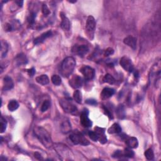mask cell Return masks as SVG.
Returning <instances> with one entry per match:
<instances>
[{"instance_id":"obj_1","label":"cell","mask_w":161,"mask_h":161,"mask_svg":"<svg viewBox=\"0 0 161 161\" xmlns=\"http://www.w3.org/2000/svg\"><path fill=\"white\" fill-rule=\"evenodd\" d=\"M34 133L36 137L45 147L50 149L53 146V142L50 134L42 127L37 126L34 128Z\"/></svg>"},{"instance_id":"obj_2","label":"cell","mask_w":161,"mask_h":161,"mask_svg":"<svg viewBox=\"0 0 161 161\" xmlns=\"http://www.w3.org/2000/svg\"><path fill=\"white\" fill-rule=\"evenodd\" d=\"M76 62L74 58L72 57H67L64 59L61 66V74L62 76L68 78L73 72Z\"/></svg>"},{"instance_id":"obj_3","label":"cell","mask_w":161,"mask_h":161,"mask_svg":"<svg viewBox=\"0 0 161 161\" xmlns=\"http://www.w3.org/2000/svg\"><path fill=\"white\" fill-rule=\"evenodd\" d=\"M69 138L75 145H82V146H86L89 144V142L84 137L81 133L78 131L72 133L69 136Z\"/></svg>"},{"instance_id":"obj_4","label":"cell","mask_w":161,"mask_h":161,"mask_svg":"<svg viewBox=\"0 0 161 161\" xmlns=\"http://www.w3.org/2000/svg\"><path fill=\"white\" fill-rule=\"evenodd\" d=\"M60 105L64 111L67 113L74 114L78 111L77 107L73 104L71 100L69 98H66L60 100Z\"/></svg>"},{"instance_id":"obj_5","label":"cell","mask_w":161,"mask_h":161,"mask_svg":"<svg viewBox=\"0 0 161 161\" xmlns=\"http://www.w3.org/2000/svg\"><path fill=\"white\" fill-rule=\"evenodd\" d=\"M96 28V21L93 16H89L86 21V30L87 34L89 36H92L93 38L94 32Z\"/></svg>"},{"instance_id":"obj_6","label":"cell","mask_w":161,"mask_h":161,"mask_svg":"<svg viewBox=\"0 0 161 161\" xmlns=\"http://www.w3.org/2000/svg\"><path fill=\"white\" fill-rule=\"evenodd\" d=\"M88 115V110L87 109H84L81 112V114L80 115V124L85 128L91 127V126L93 125V122L89 119Z\"/></svg>"},{"instance_id":"obj_7","label":"cell","mask_w":161,"mask_h":161,"mask_svg":"<svg viewBox=\"0 0 161 161\" xmlns=\"http://www.w3.org/2000/svg\"><path fill=\"white\" fill-rule=\"evenodd\" d=\"M80 72L83 74L85 79L88 80H92L95 76L94 69L90 66H84L80 69Z\"/></svg>"},{"instance_id":"obj_8","label":"cell","mask_w":161,"mask_h":161,"mask_svg":"<svg viewBox=\"0 0 161 161\" xmlns=\"http://www.w3.org/2000/svg\"><path fill=\"white\" fill-rule=\"evenodd\" d=\"M89 47L86 45H75L72 48V52L80 57H83L89 52Z\"/></svg>"},{"instance_id":"obj_9","label":"cell","mask_w":161,"mask_h":161,"mask_svg":"<svg viewBox=\"0 0 161 161\" xmlns=\"http://www.w3.org/2000/svg\"><path fill=\"white\" fill-rule=\"evenodd\" d=\"M120 64L121 66L127 72H133L134 66L130 59H129L126 56L123 57L120 61Z\"/></svg>"},{"instance_id":"obj_10","label":"cell","mask_w":161,"mask_h":161,"mask_svg":"<svg viewBox=\"0 0 161 161\" xmlns=\"http://www.w3.org/2000/svg\"><path fill=\"white\" fill-rule=\"evenodd\" d=\"M83 83V80L82 78L78 76V75H74L69 80V84L71 85L72 88L74 89H78L81 87Z\"/></svg>"},{"instance_id":"obj_11","label":"cell","mask_w":161,"mask_h":161,"mask_svg":"<svg viewBox=\"0 0 161 161\" xmlns=\"http://www.w3.org/2000/svg\"><path fill=\"white\" fill-rule=\"evenodd\" d=\"M94 131L98 136V141L102 144H105L107 142V138L105 135V129L103 128L96 127L94 128Z\"/></svg>"},{"instance_id":"obj_12","label":"cell","mask_w":161,"mask_h":161,"mask_svg":"<svg viewBox=\"0 0 161 161\" xmlns=\"http://www.w3.org/2000/svg\"><path fill=\"white\" fill-rule=\"evenodd\" d=\"M60 17L61 18V28L66 31H68L70 30L71 27V23L70 21L68 19V18L66 17V15L63 12L60 13Z\"/></svg>"},{"instance_id":"obj_13","label":"cell","mask_w":161,"mask_h":161,"mask_svg":"<svg viewBox=\"0 0 161 161\" xmlns=\"http://www.w3.org/2000/svg\"><path fill=\"white\" fill-rule=\"evenodd\" d=\"M52 35V32L51 30H49L45 33L42 34L41 35H40L39 37H37L36 39H35L34 41V44L35 45H39L40 44H42V43L44 42L47 39L49 38Z\"/></svg>"},{"instance_id":"obj_14","label":"cell","mask_w":161,"mask_h":161,"mask_svg":"<svg viewBox=\"0 0 161 161\" xmlns=\"http://www.w3.org/2000/svg\"><path fill=\"white\" fill-rule=\"evenodd\" d=\"M123 43L132 49L135 50L137 48V39L132 36H128L123 40Z\"/></svg>"},{"instance_id":"obj_15","label":"cell","mask_w":161,"mask_h":161,"mask_svg":"<svg viewBox=\"0 0 161 161\" xmlns=\"http://www.w3.org/2000/svg\"><path fill=\"white\" fill-rule=\"evenodd\" d=\"M125 143L127 146L131 149H137L138 146V141L135 137H125Z\"/></svg>"},{"instance_id":"obj_16","label":"cell","mask_w":161,"mask_h":161,"mask_svg":"<svg viewBox=\"0 0 161 161\" xmlns=\"http://www.w3.org/2000/svg\"><path fill=\"white\" fill-rule=\"evenodd\" d=\"M115 89L110 88H105L102 91L101 93V98L102 100H107L115 94Z\"/></svg>"},{"instance_id":"obj_17","label":"cell","mask_w":161,"mask_h":161,"mask_svg":"<svg viewBox=\"0 0 161 161\" xmlns=\"http://www.w3.org/2000/svg\"><path fill=\"white\" fill-rule=\"evenodd\" d=\"M14 87V83L12 79L9 76H6L3 79V87L4 91H8L12 89Z\"/></svg>"},{"instance_id":"obj_18","label":"cell","mask_w":161,"mask_h":161,"mask_svg":"<svg viewBox=\"0 0 161 161\" xmlns=\"http://www.w3.org/2000/svg\"><path fill=\"white\" fill-rule=\"evenodd\" d=\"M61 130L64 134H67L71 131V124L69 120H64L61 123Z\"/></svg>"},{"instance_id":"obj_19","label":"cell","mask_w":161,"mask_h":161,"mask_svg":"<svg viewBox=\"0 0 161 161\" xmlns=\"http://www.w3.org/2000/svg\"><path fill=\"white\" fill-rule=\"evenodd\" d=\"M116 114L118 119L120 120L124 119L126 116L124 106L123 105H119L116 108Z\"/></svg>"},{"instance_id":"obj_20","label":"cell","mask_w":161,"mask_h":161,"mask_svg":"<svg viewBox=\"0 0 161 161\" xmlns=\"http://www.w3.org/2000/svg\"><path fill=\"white\" fill-rule=\"evenodd\" d=\"M16 62L18 66H21V65H25L28 63V59L25 55L23 53H20L18 54L17 57L15 59Z\"/></svg>"},{"instance_id":"obj_21","label":"cell","mask_w":161,"mask_h":161,"mask_svg":"<svg viewBox=\"0 0 161 161\" xmlns=\"http://www.w3.org/2000/svg\"><path fill=\"white\" fill-rule=\"evenodd\" d=\"M36 81L41 85H47L49 83V78L47 75L43 74L36 78Z\"/></svg>"},{"instance_id":"obj_22","label":"cell","mask_w":161,"mask_h":161,"mask_svg":"<svg viewBox=\"0 0 161 161\" xmlns=\"http://www.w3.org/2000/svg\"><path fill=\"white\" fill-rule=\"evenodd\" d=\"M121 130L122 129L119 124H118V123H114V124L112 125V126H111L110 128H109L108 132L110 134L119 133L121 132Z\"/></svg>"},{"instance_id":"obj_23","label":"cell","mask_w":161,"mask_h":161,"mask_svg":"<svg viewBox=\"0 0 161 161\" xmlns=\"http://www.w3.org/2000/svg\"><path fill=\"white\" fill-rule=\"evenodd\" d=\"M19 107V103L16 100H12L10 101L8 104V109L10 111H14L17 110Z\"/></svg>"},{"instance_id":"obj_24","label":"cell","mask_w":161,"mask_h":161,"mask_svg":"<svg viewBox=\"0 0 161 161\" xmlns=\"http://www.w3.org/2000/svg\"><path fill=\"white\" fill-rule=\"evenodd\" d=\"M1 57L3 58L5 56H6L7 53L8 52V45L7 44V43L6 42H4L3 40L1 41Z\"/></svg>"},{"instance_id":"obj_25","label":"cell","mask_w":161,"mask_h":161,"mask_svg":"<svg viewBox=\"0 0 161 161\" xmlns=\"http://www.w3.org/2000/svg\"><path fill=\"white\" fill-rule=\"evenodd\" d=\"M73 98L79 104L81 103L82 100H83L82 94H81V93L80 92L79 90H76L74 91L73 94Z\"/></svg>"},{"instance_id":"obj_26","label":"cell","mask_w":161,"mask_h":161,"mask_svg":"<svg viewBox=\"0 0 161 161\" xmlns=\"http://www.w3.org/2000/svg\"><path fill=\"white\" fill-rule=\"evenodd\" d=\"M103 80L104 83H107L110 84H113L115 82V78L110 74H106L104 76Z\"/></svg>"},{"instance_id":"obj_27","label":"cell","mask_w":161,"mask_h":161,"mask_svg":"<svg viewBox=\"0 0 161 161\" xmlns=\"http://www.w3.org/2000/svg\"><path fill=\"white\" fill-rule=\"evenodd\" d=\"M144 155L146 158L149 160H153L154 158V154L152 149H148L147 150H146V152L144 153Z\"/></svg>"},{"instance_id":"obj_28","label":"cell","mask_w":161,"mask_h":161,"mask_svg":"<svg viewBox=\"0 0 161 161\" xmlns=\"http://www.w3.org/2000/svg\"><path fill=\"white\" fill-rule=\"evenodd\" d=\"M51 80L52 83L56 86H59L62 83L61 78L58 75H53L51 78Z\"/></svg>"},{"instance_id":"obj_29","label":"cell","mask_w":161,"mask_h":161,"mask_svg":"<svg viewBox=\"0 0 161 161\" xmlns=\"http://www.w3.org/2000/svg\"><path fill=\"white\" fill-rule=\"evenodd\" d=\"M123 155H124V157H128V158H132L133 157L135 153L131 149V148H126L125 149L124 152H123Z\"/></svg>"},{"instance_id":"obj_30","label":"cell","mask_w":161,"mask_h":161,"mask_svg":"<svg viewBox=\"0 0 161 161\" xmlns=\"http://www.w3.org/2000/svg\"><path fill=\"white\" fill-rule=\"evenodd\" d=\"M7 127V121L4 118L1 116V133H3L6 130Z\"/></svg>"},{"instance_id":"obj_31","label":"cell","mask_w":161,"mask_h":161,"mask_svg":"<svg viewBox=\"0 0 161 161\" xmlns=\"http://www.w3.org/2000/svg\"><path fill=\"white\" fill-rule=\"evenodd\" d=\"M50 103L49 100L44 101V102L42 103V106H41V111L42 112L46 111L50 108Z\"/></svg>"},{"instance_id":"obj_32","label":"cell","mask_w":161,"mask_h":161,"mask_svg":"<svg viewBox=\"0 0 161 161\" xmlns=\"http://www.w3.org/2000/svg\"><path fill=\"white\" fill-rule=\"evenodd\" d=\"M88 135L92 141L94 142L98 141V136L97 135V133L95 132V131H89Z\"/></svg>"},{"instance_id":"obj_33","label":"cell","mask_w":161,"mask_h":161,"mask_svg":"<svg viewBox=\"0 0 161 161\" xmlns=\"http://www.w3.org/2000/svg\"><path fill=\"white\" fill-rule=\"evenodd\" d=\"M42 13L44 14V15L45 16V17H47V16H48L50 13V10H49V8H48L47 5L46 4H42Z\"/></svg>"},{"instance_id":"obj_34","label":"cell","mask_w":161,"mask_h":161,"mask_svg":"<svg viewBox=\"0 0 161 161\" xmlns=\"http://www.w3.org/2000/svg\"><path fill=\"white\" fill-rule=\"evenodd\" d=\"M35 17H36V13L34 12H31L28 18V21L30 25H33L34 23Z\"/></svg>"},{"instance_id":"obj_35","label":"cell","mask_w":161,"mask_h":161,"mask_svg":"<svg viewBox=\"0 0 161 161\" xmlns=\"http://www.w3.org/2000/svg\"><path fill=\"white\" fill-rule=\"evenodd\" d=\"M112 157L113 158H121L122 157H124V155H123V152H121V151H115L112 155Z\"/></svg>"},{"instance_id":"obj_36","label":"cell","mask_w":161,"mask_h":161,"mask_svg":"<svg viewBox=\"0 0 161 161\" xmlns=\"http://www.w3.org/2000/svg\"><path fill=\"white\" fill-rule=\"evenodd\" d=\"M103 110L105 112V114H106L107 115H108V116L111 118V119H113V115H112V113H111V110L110 111V110L106 106H103Z\"/></svg>"},{"instance_id":"obj_37","label":"cell","mask_w":161,"mask_h":161,"mask_svg":"<svg viewBox=\"0 0 161 161\" xmlns=\"http://www.w3.org/2000/svg\"><path fill=\"white\" fill-rule=\"evenodd\" d=\"M114 53V50L112 49V48H108L105 51V56L108 57L110 56L112 54H113Z\"/></svg>"},{"instance_id":"obj_38","label":"cell","mask_w":161,"mask_h":161,"mask_svg":"<svg viewBox=\"0 0 161 161\" xmlns=\"http://www.w3.org/2000/svg\"><path fill=\"white\" fill-rule=\"evenodd\" d=\"M4 30L6 31H13L14 29H13L12 24L7 23L6 25H4Z\"/></svg>"},{"instance_id":"obj_39","label":"cell","mask_w":161,"mask_h":161,"mask_svg":"<svg viewBox=\"0 0 161 161\" xmlns=\"http://www.w3.org/2000/svg\"><path fill=\"white\" fill-rule=\"evenodd\" d=\"M86 103H87L88 105H93V106H95L97 105V102H96V100H93V99H89V100H87L86 101H85Z\"/></svg>"},{"instance_id":"obj_40","label":"cell","mask_w":161,"mask_h":161,"mask_svg":"<svg viewBox=\"0 0 161 161\" xmlns=\"http://www.w3.org/2000/svg\"><path fill=\"white\" fill-rule=\"evenodd\" d=\"M27 72H28L29 74L30 75V76H33L35 73V69L34 67H32L31 69L27 70Z\"/></svg>"},{"instance_id":"obj_41","label":"cell","mask_w":161,"mask_h":161,"mask_svg":"<svg viewBox=\"0 0 161 161\" xmlns=\"http://www.w3.org/2000/svg\"><path fill=\"white\" fill-rule=\"evenodd\" d=\"M15 3H17L20 7H21L23 4V1H15Z\"/></svg>"},{"instance_id":"obj_42","label":"cell","mask_w":161,"mask_h":161,"mask_svg":"<svg viewBox=\"0 0 161 161\" xmlns=\"http://www.w3.org/2000/svg\"><path fill=\"white\" fill-rule=\"evenodd\" d=\"M35 157L37 159H39V160L42 159V157H41V155H40V154L37 153V152H36V153L35 154Z\"/></svg>"}]
</instances>
